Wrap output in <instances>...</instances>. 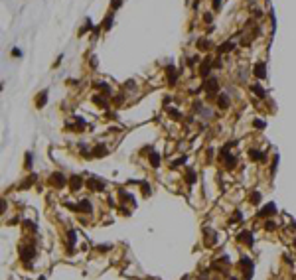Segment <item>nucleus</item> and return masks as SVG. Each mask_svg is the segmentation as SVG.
Listing matches in <instances>:
<instances>
[{
	"label": "nucleus",
	"instance_id": "obj_1",
	"mask_svg": "<svg viewBox=\"0 0 296 280\" xmlns=\"http://www.w3.org/2000/svg\"><path fill=\"white\" fill-rule=\"evenodd\" d=\"M264 71H267L264 63H257V65H255V75H257L259 79H263V77H264Z\"/></svg>",
	"mask_w": 296,
	"mask_h": 280
},
{
	"label": "nucleus",
	"instance_id": "obj_2",
	"mask_svg": "<svg viewBox=\"0 0 296 280\" xmlns=\"http://www.w3.org/2000/svg\"><path fill=\"white\" fill-rule=\"evenodd\" d=\"M87 185L91 189H95V191H99V189H103V183H99L97 180H87Z\"/></svg>",
	"mask_w": 296,
	"mask_h": 280
},
{
	"label": "nucleus",
	"instance_id": "obj_3",
	"mask_svg": "<svg viewBox=\"0 0 296 280\" xmlns=\"http://www.w3.org/2000/svg\"><path fill=\"white\" fill-rule=\"evenodd\" d=\"M53 183H57L59 188H63V185H65V178L61 176V174H55V176H53Z\"/></svg>",
	"mask_w": 296,
	"mask_h": 280
},
{
	"label": "nucleus",
	"instance_id": "obj_4",
	"mask_svg": "<svg viewBox=\"0 0 296 280\" xmlns=\"http://www.w3.org/2000/svg\"><path fill=\"white\" fill-rule=\"evenodd\" d=\"M32 256H34L32 248H30V247H26V248L22 247V259H32Z\"/></svg>",
	"mask_w": 296,
	"mask_h": 280
},
{
	"label": "nucleus",
	"instance_id": "obj_5",
	"mask_svg": "<svg viewBox=\"0 0 296 280\" xmlns=\"http://www.w3.org/2000/svg\"><path fill=\"white\" fill-rule=\"evenodd\" d=\"M71 183H73V189H81V178H79V176H73L71 178Z\"/></svg>",
	"mask_w": 296,
	"mask_h": 280
},
{
	"label": "nucleus",
	"instance_id": "obj_6",
	"mask_svg": "<svg viewBox=\"0 0 296 280\" xmlns=\"http://www.w3.org/2000/svg\"><path fill=\"white\" fill-rule=\"evenodd\" d=\"M205 87H207V91H211V93H213V91H215V89H217V81H215V79H209V81H207V85H205Z\"/></svg>",
	"mask_w": 296,
	"mask_h": 280
},
{
	"label": "nucleus",
	"instance_id": "obj_7",
	"mask_svg": "<svg viewBox=\"0 0 296 280\" xmlns=\"http://www.w3.org/2000/svg\"><path fill=\"white\" fill-rule=\"evenodd\" d=\"M79 209H81V211H87V213H89V211H91V203L87 201V199H83V201H81V205H79Z\"/></svg>",
	"mask_w": 296,
	"mask_h": 280
},
{
	"label": "nucleus",
	"instance_id": "obj_8",
	"mask_svg": "<svg viewBox=\"0 0 296 280\" xmlns=\"http://www.w3.org/2000/svg\"><path fill=\"white\" fill-rule=\"evenodd\" d=\"M241 241H245L247 245H253V237H251V233H241Z\"/></svg>",
	"mask_w": 296,
	"mask_h": 280
},
{
	"label": "nucleus",
	"instance_id": "obj_9",
	"mask_svg": "<svg viewBox=\"0 0 296 280\" xmlns=\"http://www.w3.org/2000/svg\"><path fill=\"white\" fill-rule=\"evenodd\" d=\"M217 103H219L221 109H225V107H227V95H225V93H223V95H219V101H217Z\"/></svg>",
	"mask_w": 296,
	"mask_h": 280
},
{
	"label": "nucleus",
	"instance_id": "obj_10",
	"mask_svg": "<svg viewBox=\"0 0 296 280\" xmlns=\"http://www.w3.org/2000/svg\"><path fill=\"white\" fill-rule=\"evenodd\" d=\"M274 213V205H267V207L261 211V215H272Z\"/></svg>",
	"mask_w": 296,
	"mask_h": 280
},
{
	"label": "nucleus",
	"instance_id": "obj_11",
	"mask_svg": "<svg viewBox=\"0 0 296 280\" xmlns=\"http://www.w3.org/2000/svg\"><path fill=\"white\" fill-rule=\"evenodd\" d=\"M101 154H107V148H105V146H97V148H95V152H93V156H101Z\"/></svg>",
	"mask_w": 296,
	"mask_h": 280
},
{
	"label": "nucleus",
	"instance_id": "obj_12",
	"mask_svg": "<svg viewBox=\"0 0 296 280\" xmlns=\"http://www.w3.org/2000/svg\"><path fill=\"white\" fill-rule=\"evenodd\" d=\"M251 156H253V160H264V154L263 152H257V150L251 152Z\"/></svg>",
	"mask_w": 296,
	"mask_h": 280
},
{
	"label": "nucleus",
	"instance_id": "obj_13",
	"mask_svg": "<svg viewBox=\"0 0 296 280\" xmlns=\"http://www.w3.org/2000/svg\"><path fill=\"white\" fill-rule=\"evenodd\" d=\"M253 91H255V95H259L261 99L264 97V89H263V87H259V85H255V87H253Z\"/></svg>",
	"mask_w": 296,
	"mask_h": 280
},
{
	"label": "nucleus",
	"instance_id": "obj_14",
	"mask_svg": "<svg viewBox=\"0 0 296 280\" xmlns=\"http://www.w3.org/2000/svg\"><path fill=\"white\" fill-rule=\"evenodd\" d=\"M227 49H233V44H231V42H225L223 46L219 47V52H227Z\"/></svg>",
	"mask_w": 296,
	"mask_h": 280
},
{
	"label": "nucleus",
	"instance_id": "obj_15",
	"mask_svg": "<svg viewBox=\"0 0 296 280\" xmlns=\"http://www.w3.org/2000/svg\"><path fill=\"white\" fill-rule=\"evenodd\" d=\"M160 164V158H158V154H152V166H158Z\"/></svg>",
	"mask_w": 296,
	"mask_h": 280
},
{
	"label": "nucleus",
	"instance_id": "obj_16",
	"mask_svg": "<svg viewBox=\"0 0 296 280\" xmlns=\"http://www.w3.org/2000/svg\"><path fill=\"white\" fill-rule=\"evenodd\" d=\"M255 126L257 128H264V120H255Z\"/></svg>",
	"mask_w": 296,
	"mask_h": 280
},
{
	"label": "nucleus",
	"instance_id": "obj_17",
	"mask_svg": "<svg viewBox=\"0 0 296 280\" xmlns=\"http://www.w3.org/2000/svg\"><path fill=\"white\" fill-rule=\"evenodd\" d=\"M259 199H261V195H259V193H253V195H251V201H253V203H257Z\"/></svg>",
	"mask_w": 296,
	"mask_h": 280
},
{
	"label": "nucleus",
	"instance_id": "obj_18",
	"mask_svg": "<svg viewBox=\"0 0 296 280\" xmlns=\"http://www.w3.org/2000/svg\"><path fill=\"white\" fill-rule=\"evenodd\" d=\"M46 93H44V95H42V97H38V105H44V103H46Z\"/></svg>",
	"mask_w": 296,
	"mask_h": 280
},
{
	"label": "nucleus",
	"instance_id": "obj_19",
	"mask_svg": "<svg viewBox=\"0 0 296 280\" xmlns=\"http://www.w3.org/2000/svg\"><path fill=\"white\" fill-rule=\"evenodd\" d=\"M194 180H196V174H194V172H190V174H188V182H194Z\"/></svg>",
	"mask_w": 296,
	"mask_h": 280
},
{
	"label": "nucleus",
	"instance_id": "obj_20",
	"mask_svg": "<svg viewBox=\"0 0 296 280\" xmlns=\"http://www.w3.org/2000/svg\"><path fill=\"white\" fill-rule=\"evenodd\" d=\"M199 47H201V49H207V42L201 39V42H199Z\"/></svg>",
	"mask_w": 296,
	"mask_h": 280
},
{
	"label": "nucleus",
	"instance_id": "obj_21",
	"mask_svg": "<svg viewBox=\"0 0 296 280\" xmlns=\"http://www.w3.org/2000/svg\"><path fill=\"white\" fill-rule=\"evenodd\" d=\"M264 227L270 231V229H274V223H272V221H267V225H264Z\"/></svg>",
	"mask_w": 296,
	"mask_h": 280
},
{
	"label": "nucleus",
	"instance_id": "obj_22",
	"mask_svg": "<svg viewBox=\"0 0 296 280\" xmlns=\"http://www.w3.org/2000/svg\"><path fill=\"white\" fill-rule=\"evenodd\" d=\"M219 2H221V0H213V6L217 8V6H219Z\"/></svg>",
	"mask_w": 296,
	"mask_h": 280
}]
</instances>
